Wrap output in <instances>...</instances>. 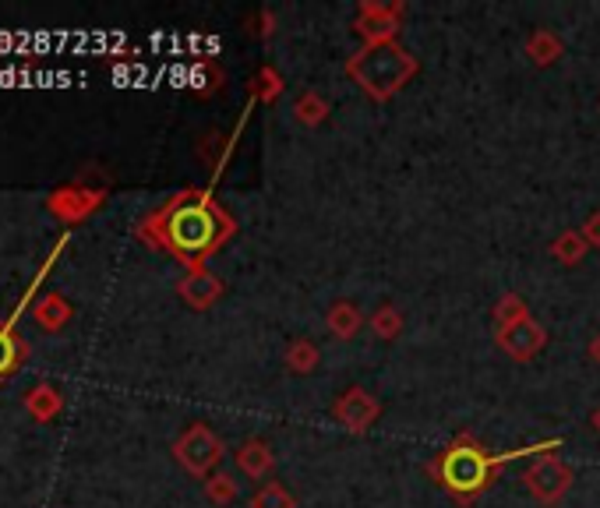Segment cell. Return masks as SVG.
Masks as SVG:
<instances>
[{
	"mask_svg": "<svg viewBox=\"0 0 600 508\" xmlns=\"http://www.w3.org/2000/svg\"><path fill=\"white\" fill-rule=\"evenodd\" d=\"M216 456H219V445L205 431H191L188 438L180 441V459H184V463H188L191 470H198V473H202Z\"/></svg>",
	"mask_w": 600,
	"mask_h": 508,
	"instance_id": "3",
	"label": "cell"
},
{
	"mask_svg": "<svg viewBox=\"0 0 600 508\" xmlns=\"http://www.w3.org/2000/svg\"><path fill=\"white\" fill-rule=\"evenodd\" d=\"M498 459H488L484 452L470 449V445H456V449L445 452V459L438 463V477L449 491L456 494H473L480 487H488L491 470H495Z\"/></svg>",
	"mask_w": 600,
	"mask_h": 508,
	"instance_id": "2",
	"label": "cell"
},
{
	"mask_svg": "<svg viewBox=\"0 0 600 508\" xmlns=\"http://www.w3.org/2000/svg\"><path fill=\"white\" fill-rule=\"evenodd\" d=\"M219 237H223V223L205 198H184L163 216V240L180 258H202L219 244Z\"/></svg>",
	"mask_w": 600,
	"mask_h": 508,
	"instance_id": "1",
	"label": "cell"
},
{
	"mask_svg": "<svg viewBox=\"0 0 600 508\" xmlns=\"http://www.w3.org/2000/svg\"><path fill=\"white\" fill-rule=\"evenodd\" d=\"M25 406H29V413L36 420H50V417H57V410H60V396H57V389H50V385H39V389H32L29 396H25Z\"/></svg>",
	"mask_w": 600,
	"mask_h": 508,
	"instance_id": "5",
	"label": "cell"
},
{
	"mask_svg": "<svg viewBox=\"0 0 600 508\" xmlns=\"http://www.w3.org/2000/svg\"><path fill=\"white\" fill-rule=\"evenodd\" d=\"M18 360H22V343L8 325H0V378L15 371Z\"/></svg>",
	"mask_w": 600,
	"mask_h": 508,
	"instance_id": "6",
	"label": "cell"
},
{
	"mask_svg": "<svg viewBox=\"0 0 600 508\" xmlns=\"http://www.w3.org/2000/svg\"><path fill=\"white\" fill-rule=\"evenodd\" d=\"M68 318H71V304L60 297V293H46V297L36 300V322H39V329L57 332V329H64V325H68Z\"/></svg>",
	"mask_w": 600,
	"mask_h": 508,
	"instance_id": "4",
	"label": "cell"
}]
</instances>
